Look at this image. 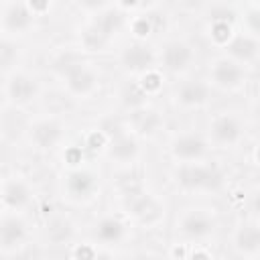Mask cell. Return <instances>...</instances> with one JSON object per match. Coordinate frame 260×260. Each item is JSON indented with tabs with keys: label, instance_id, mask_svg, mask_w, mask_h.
<instances>
[{
	"label": "cell",
	"instance_id": "cell-1",
	"mask_svg": "<svg viewBox=\"0 0 260 260\" xmlns=\"http://www.w3.org/2000/svg\"><path fill=\"white\" fill-rule=\"evenodd\" d=\"M177 181L187 189H215L221 183V175L213 167L185 165L177 171Z\"/></svg>",
	"mask_w": 260,
	"mask_h": 260
},
{
	"label": "cell",
	"instance_id": "cell-2",
	"mask_svg": "<svg viewBox=\"0 0 260 260\" xmlns=\"http://www.w3.org/2000/svg\"><path fill=\"white\" fill-rule=\"evenodd\" d=\"M63 75L73 93H89L95 87V73L83 63H67L63 67Z\"/></svg>",
	"mask_w": 260,
	"mask_h": 260
},
{
	"label": "cell",
	"instance_id": "cell-3",
	"mask_svg": "<svg viewBox=\"0 0 260 260\" xmlns=\"http://www.w3.org/2000/svg\"><path fill=\"white\" fill-rule=\"evenodd\" d=\"M193 59V51L189 45L185 43H169L165 47V53H162V61H165V67L169 71H183Z\"/></svg>",
	"mask_w": 260,
	"mask_h": 260
},
{
	"label": "cell",
	"instance_id": "cell-4",
	"mask_svg": "<svg viewBox=\"0 0 260 260\" xmlns=\"http://www.w3.org/2000/svg\"><path fill=\"white\" fill-rule=\"evenodd\" d=\"M122 61L132 71H148L152 67V63H154V55L144 45H132V47H128L124 51Z\"/></svg>",
	"mask_w": 260,
	"mask_h": 260
},
{
	"label": "cell",
	"instance_id": "cell-5",
	"mask_svg": "<svg viewBox=\"0 0 260 260\" xmlns=\"http://www.w3.org/2000/svg\"><path fill=\"white\" fill-rule=\"evenodd\" d=\"M173 152H175V156H179L183 160L201 158L205 154V142L199 136H195V134H185V136L175 140Z\"/></svg>",
	"mask_w": 260,
	"mask_h": 260
},
{
	"label": "cell",
	"instance_id": "cell-6",
	"mask_svg": "<svg viewBox=\"0 0 260 260\" xmlns=\"http://www.w3.org/2000/svg\"><path fill=\"white\" fill-rule=\"evenodd\" d=\"M211 75H213V79H215L217 85H221V87H234L242 79V67L238 63H234V61L221 59V61H217L213 65Z\"/></svg>",
	"mask_w": 260,
	"mask_h": 260
},
{
	"label": "cell",
	"instance_id": "cell-7",
	"mask_svg": "<svg viewBox=\"0 0 260 260\" xmlns=\"http://www.w3.org/2000/svg\"><path fill=\"white\" fill-rule=\"evenodd\" d=\"M211 132H213V138L217 142H223V144H232L240 138V122L232 116H219L213 120L211 124Z\"/></svg>",
	"mask_w": 260,
	"mask_h": 260
},
{
	"label": "cell",
	"instance_id": "cell-8",
	"mask_svg": "<svg viewBox=\"0 0 260 260\" xmlns=\"http://www.w3.org/2000/svg\"><path fill=\"white\" fill-rule=\"evenodd\" d=\"M8 93L14 102H30L35 95H37V83L32 77L28 75H14L10 79V85H8Z\"/></svg>",
	"mask_w": 260,
	"mask_h": 260
},
{
	"label": "cell",
	"instance_id": "cell-9",
	"mask_svg": "<svg viewBox=\"0 0 260 260\" xmlns=\"http://www.w3.org/2000/svg\"><path fill=\"white\" fill-rule=\"evenodd\" d=\"M61 138V126L57 122H39L35 128H32V140L37 146L41 148H51L59 142Z\"/></svg>",
	"mask_w": 260,
	"mask_h": 260
},
{
	"label": "cell",
	"instance_id": "cell-10",
	"mask_svg": "<svg viewBox=\"0 0 260 260\" xmlns=\"http://www.w3.org/2000/svg\"><path fill=\"white\" fill-rule=\"evenodd\" d=\"M181 228H183V232H185L187 236L201 238V236H207V234L211 232L213 221H211L205 213H201V211H193V213L185 215V219H183Z\"/></svg>",
	"mask_w": 260,
	"mask_h": 260
},
{
	"label": "cell",
	"instance_id": "cell-11",
	"mask_svg": "<svg viewBox=\"0 0 260 260\" xmlns=\"http://www.w3.org/2000/svg\"><path fill=\"white\" fill-rule=\"evenodd\" d=\"M26 236V228L22 223V219L18 217H8L0 223V242L4 246H14L20 244Z\"/></svg>",
	"mask_w": 260,
	"mask_h": 260
},
{
	"label": "cell",
	"instance_id": "cell-12",
	"mask_svg": "<svg viewBox=\"0 0 260 260\" xmlns=\"http://www.w3.org/2000/svg\"><path fill=\"white\" fill-rule=\"evenodd\" d=\"M207 100V87L201 81H187L179 87V102L185 106H199Z\"/></svg>",
	"mask_w": 260,
	"mask_h": 260
},
{
	"label": "cell",
	"instance_id": "cell-13",
	"mask_svg": "<svg viewBox=\"0 0 260 260\" xmlns=\"http://www.w3.org/2000/svg\"><path fill=\"white\" fill-rule=\"evenodd\" d=\"M230 53L240 61H252L258 53V43L250 37H238L230 43Z\"/></svg>",
	"mask_w": 260,
	"mask_h": 260
},
{
	"label": "cell",
	"instance_id": "cell-14",
	"mask_svg": "<svg viewBox=\"0 0 260 260\" xmlns=\"http://www.w3.org/2000/svg\"><path fill=\"white\" fill-rule=\"evenodd\" d=\"M30 20H32V16H30V12L22 4H12L6 10V16H4L6 26L12 28V30H24V28H28Z\"/></svg>",
	"mask_w": 260,
	"mask_h": 260
},
{
	"label": "cell",
	"instance_id": "cell-15",
	"mask_svg": "<svg viewBox=\"0 0 260 260\" xmlns=\"http://www.w3.org/2000/svg\"><path fill=\"white\" fill-rule=\"evenodd\" d=\"M93 185H95V181H93L91 173H87V171H75V173H71L69 179H67L69 191H71L73 195H77V197H83V195L91 193Z\"/></svg>",
	"mask_w": 260,
	"mask_h": 260
},
{
	"label": "cell",
	"instance_id": "cell-16",
	"mask_svg": "<svg viewBox=\"0 0 260 260\" xmlns=\"http://www.w3.org/2000/svg\"><path fill=\"white\" fill-rule=\"evenodd\" d=\"M120 22H122V16L118 12H114V10H110L104 16H100L98 26H95V32H91L89 37H98V43H102L106 37H110L114 30L120 28Z\"/></svg>",
	"mask_w": 260,
	"mask_h": 260
},
{
	"label": "cell",
	"instance_id": "cell-17",
	"mask_svg": "<svg viewBox=\"0 0 260 260\" xmlns=\"http://www.w3.org/2000/svg\"><path fill=\"white\" fill-rule=\"evenodd\" d=\"M122 234H124V225L118 219H114V217L102 219L98 223V228H95V236L102 242H118L122 238Z\"/></svg>",
	"mask_w": 260,
	"mask_h": 260
},
{
	"label": "cell",
	"instance_id": "cell-18",
	"mask_svg": "<svg viewBox=\"0 0 260 260\" xmlns=\"http://www.w3.org/2000/svg\"><path fill=\"white\" fill-rule=\"evenodd\" d=\"M4 201L10 207H22L28 201V189H26V185L20 183V181H10L4 187Z\"/></svg>",
	"mask_w": 260,
	"mask_h": 260
},
{
	"label": "cell",
	"instance_id": "cell-19",
	"mask_svg": "<svg viewBox=\"0 0 260 260\" xmlns=\"http://www.w3.org/2000/svg\"><path fill=\"white\" fill-rule=\"evenodd\" d=\"M136 154V142L128 136H118L112 144V156L118 160H130Z\"/></svg>",
	"mask_w": 260,
	"mask_h": 260
},
{
	"label": "cell",
	"instance_id": "cell-20",
	"mask_svg": "<svg viewBox=\"0 0 260 260\" xmlns=\"http://www.w3.org/2000/svg\"><path fill=\"white\" fill-rule=\"evenodd\" d=\"M260 246V232L254 225L242 228L238 234V248L244 252H256Z\"/></svg>",
	"mask_w": 260,
	"mask_h": 260
},
{
	"label": "cell",
	"instance_id": "cell-21",
	"mask_svg": "<svg viewBox=\"0 0 260 260\" xmlns=\"http://www.w3.org/2000/svg\"><path fill=\"white\" fill-rule=\"evenodd\" d=\"M16 59V47L12 43H0V67H8Z\"/></svg>",
	"mask_w": 260,
	"mask_h": 260
},
{
	"label": "cell",
	"instance_id": "cell-22",
	"mask_svg": "<svg viewBox=\"0 0 260 260\" xmlns=\"http://www.w3.org/2000/svg\"><path fill=\"white\" fill-rule=\"evenodd\" d=\"M158 124H160V118L154 112H142L140 122H138V126H140L142 132H152V130H156Z\"/></svg>",
	"mask_w": 260,
	"mask_h": 260
},
{
	"label": "cell",
	"instance_id": "cell-23",
	"mask_svg": "<svg viewBox=\"0 0 260 260\" xmlns=\"http://www.w3.org/2000/svg\"><path fill=\"white\" fill-rule=\"evenodd\" d=\"M213 37L217 41H225L230 37V24L228 22H215L213 24Z\"/></svg>",
	"mask_w": 260,
	"mask_h": 260
},
{
	"label": "cell",
	"instance_id": "cell-24",
	"mask_svg": "<svg viewBox=\"0 0 260 260\" xmlns=\"http://www.w3.org/2000/svg\"><path fill=\"white\" fill-rule=\"evenodd\" d=\"M158 83H160V77L156 73H146V77H144V87L146 89H156Z\"/></svg>",
	"mask_w": 260,
	"mask_h": 260
},
{
	"label": "cell",
	"instance_id": "cell-25",
	"mask_svg": "<svg viewBox=\"0 0 260 260\" xmlns=\"http://www.w3.org/2000/svg\"><path fill=\"white\" fill-rule=\"evenodd\" d=\"M148 22H146V18H140L136 24H134V30H136V35H140V37H144V35H148Z\"/></svg>",
	"mask_w": 260,
	"mask_h": 260
},
{
	"label": "cell",
	"instance_id": "cell-26",
	"mask_svg": "<svg viewBox=\"0 0 260 260\" xmlns=\"http://www.w3.org/2000/svg\"><path fill=\"white\" fill-rule=\"evenodd\" d=\"M30 6L35 10H45L49 6V0H30Z\"/></svg>",
	"mask_w": 260,
	"mask_h": 260
},
{
	"label": "cell",
	"instance_id": "cell-27",
	"mask_svg": "<svg viewBox=\"0 0 260 260\" xmlns=\"http://www.w3.org/2000/svg\"><path fill=\"white\" fill-rule=\"evenodd\" d=\"M85 6H89V8H93V6H102L106 0H81Z\"/></svg>",
	"mask_w": 260,
	"mask_h": 260
},
{
	"label": "cell",
	"instance_id": "cell-28",
	"mask_svg": "<svg viewBox=\"0 0 260 260\" xmlns=\"http://www.w3.org/2000/svg\"><path fill=\"white\" fill-rule=\"evenodd\" d=\"M75 256H85V258H91V256H93V252H91V250H87V248H83V250L79 248V250L75 252Z\"/></svg>",
	"mask_w": 260,
	"mask_h": 260
},
{
	"label": "cell",
	"instance_id": "cell-29",
	"mask_svg": "<svg viewBox=\"0 0 260 260\" xmlns=\"http://www.w3.org/2000/svg\"><path fill=\"white\" fill-rule=\"evenodd\" d=\"M126 6H132V4H136V0H122Z\"/></svg>",
	"mask_w": 260,
	"mask_h": 260
},
{
	"label": "cell",
	"instance_id": "cell-30",
	"mask_svg": "<svg viewBox=\"0 0 260 260\" xmlns=\"http://www.w3.org/2000/svg\"><path fill=\"white\" fill-rule=\"evenodd\" d=\"M0 104H2V91H0Z\"/></svg>",
	"mask_w": 260,
	"mask_h": 260
}]
</instances>
